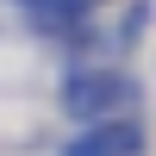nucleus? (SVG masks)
Here are the masks:
<instances>
[{"label":"nucleus","instance_id":"f03ea898","mask_svg":"<svg viewBox=\"0 0 156 156\" xmlns=\"http://www.w3.org/2000/svg\"><path fill=\"white\" fill-rule=\"evenodd\" d=\"M144 144H150V131H144V119H100V125H87L81 137H75L62 156H144Z\"/></svg>","mask_w":156,"mask_h":156},{"label":"nucleus","instance_id":"f257e3e1","mask_svg":"<svg viewBox=\"0 0 156 156\" xmlns=\"http://www.w3.org/2000/svg\"><path fill=\"white\" fill-rule=\"evenodd\" d=\"M137 100V81L125 69H75L62 81V112L81 125H100V119H125V106Z\"/></svg>","mask_w":156,"mask_h":156},{"label":"nucleus","instance_id":"7ed1b4c3","mask_svg":"<svg viewBox=\"0 0 156 156\" xmlns=\"http://www.w3.org/2000/svg\"><path fill=\"white\" fill-rule=\"evenodd\" d=\"M19 6L31 12L37 25H50V31H56V25H75L81 12H94V0H19Z\"/></svg>","mask_w":156,"mask_h":156}]
</instances>
